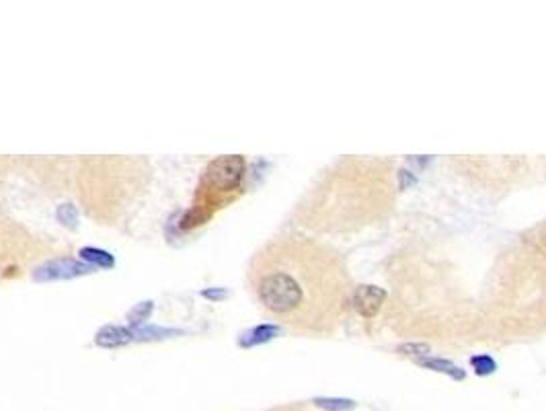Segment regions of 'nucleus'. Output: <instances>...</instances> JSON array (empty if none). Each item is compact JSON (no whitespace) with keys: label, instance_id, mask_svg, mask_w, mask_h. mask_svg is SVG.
Returning <instances> with one entry per match:
<instances>
[{"label":"nucleus","instance_id":"7","mask_svg":"<svg viewBox=\"0 0 546 411\" xmlns=\"http://www.w3.org/2000/svg\"><path fill=\"white\" fill-rule=\"evenodd\" d=\"M403 351H411V354H415V356H419L417 351H423V354H427L429 351V348L427 346H403Z\"/></svg>","mask_w":546,"mask_h":411},{"label":"nucleus","instance_id":"3","mask_svg":"<svg viewBox=\"0 0 546 411\" xmlns=\"http://www.w3.org/2000/svg\"><path fill=\"white\" fill-rule=\"evenodd\" d=\"M385 303V290L376 286H360L351 294V305L362 313V317L372 319Z\"/></svg>","mask_w":546,"mask_h":411},{"label":"nucleus","instance_id":"5","mask_svg":"<svg viewBox=\"0 0 546 411\" xmlns=\"http://www.w3.org/2000/svg\"><path fill=\"white\" fill-rule=\"evenodd\" d=\"M314 405H319V407L329 411H347L351 410L356 403L349 401V399H326V397H319V399H314Z\"/></svg>","mask_w":546,"mask_h":411},{"label":"nucleus","instance_id":"1","mask_svg":"<svg viewBox=\"0 0 546 411\" xmlns=\"http://www.w3.org/2000/svg\"><path fill=\"white\" fill-rule=\"evenodd\" d=\"M246 284L269 317L319 335L335 331L353 294L341 257L304 237L265 243L249 264Z\"/></svg>","mask_w":546,"mask_h":411},{"label":"nucleus","instance_id":"6","mask_svg":"<svg viewBox=\"0 0 546 411\" xmlns=\"http://www.w3.org/2000/svg\"><path fill=\"white\" fill-rule=\"evenodd\" d=\"M472 366L477 370V374H491L495 370V362L489 356H477L472 358Z\"/></svg>","mask_w":546,"mask_h":411},{"label":"nucleus","instance_id":"2","mask_svg":"<svg viewBox=\"0 0 546 411\" xmlns=\"http://www.w3.org/2000/svg\"><path fill=\"white\" fill-rule=\"evenodd\" d=\"M244 167L243 157H220L207 164L185 223L189 226L203 225L216 210L232 202L241 191Z\"/></svg>","mask_w":546,"mask_h":411},{"label":"nucleus","instance_id":"4","mask_svg":"<svg viewBox=\"0 0 546 411\" xmlns=\"http://www.w3.org/2000/svg\"><path fill=\"white\" fill-rule=\"evenodd\" d=\"M419 364L425 366V368L438 370V372L450 374V376H454V378H462V376H465V372H460V370L456 368L452 362H448V360H419Z\"/></svg>","mask_w":546,"mask_h":411}]
</instances>
